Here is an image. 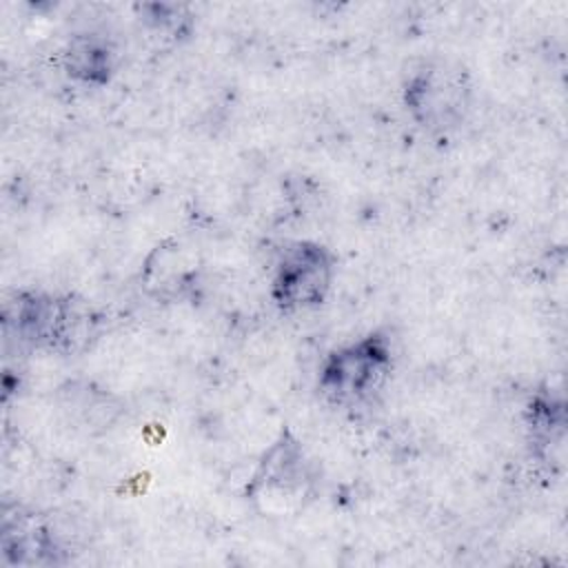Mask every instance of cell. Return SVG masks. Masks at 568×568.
<instances>
[{"instance_id":"obj_1","label":"cell","mask_w":568,"mask_h":568,"mask_svg":"<svg viewBox=\"0 0 568 568\" xmlns=\"http://www.w3.org/2000/svg\"><path fill=\"white\" fill-rule=\"evenodd\" d=\"M393 371V348L382 333H368L326 355L317 390L337 408H366L386 388Z\"/></svg>"},{"instance_id":"obj_2","label":"cell","mask_w":568,"mask_h":568,"mask_svg":"<svg viewBox=\"0 0 568 568\" xmlns=\"http://www.w3.org/2000/svg\"><path fill=\"white\" fill-rule=\"evenodd\" d=\"M404 106L408 115L433 135H446L466 120L473 98L468 71L446 58L422 60L404 80Z\"/></svg>"},{"instance_id":"obj_3","label":"cell","mask_w":568,"mask_h":568,"mask_svg":"<svg viewBox=\"0 0 568 568\" xmlns=\"http://www.w3.org/2000/svg\"><path fill=\"white\" fill-rule=\"evenodd\" d=\"M7 322L13 324L20 342L69 353L89 339L95 320L91 308L71 295L27 291L16 295V302L7 308Z\"/></svg>"},{"instance_id":"obj_4","label":"cell","mask_w":568,"mask_h":568,"mask_svg":"<svg viewBox=\"0 0 568 568\" xmlns=\"http://www.w3.org/2000/svg\"><path fill=\"white\" fill-rule=\"evenodd\" d=\"M335 255L313 240L291 242L277 257L271 277V297L282 313H302L322 306L333 288Z\"/></svg>"},{"instance_id":"obj_5","label":"cell","mask_w":568,"mask_h":568,"mask_svg":"<svg viewBox=\"0 0 568 568\" xmlns=\"http://www.w3.org/2000/svg\"><path fill=\"white\" fill-rule=\"evenodd\" d=\"M311 470L300 439L291 430H282L262 455L248 486L246 497L264 510L282 513L302 504L311 493Z\"/></svg>"},{"instance_id":"obj_6","label":"cell","mask_w":568,"mask_h":568,"mask_svg":"<svg viewBox=\"0 0 568 568\" xmlns=\"http://www.w3.org/2000/svg\"><path fill=\"white\" fill-rule=\"evenodd\" d=\"M62 64L69 78L87 87H104L115 71V53L95 33L73 36L64 49Z\"/></svg>"},{"instance_id":"obj_7","label":"cell","mask_w":568,"mask_h":568,"mask_svg":"<svg viewBox=\"0 0 568 568\" xmlns=\"http://www.w3.org/2000/svg\"><path fill=\"white\" fill-rule=\"evenodd\" d=\"M2 550L13 564H55V552H60L49 528L33 517H18L16 521L4 519Z\"/></svg>"},{"instance_id":"obj_8","label":"cell","mask_w":568,"mask_h":568,"mask_svg":"<svg viewBox=\"0 0 568 568\" xmlns=\"http://www.w3.org/2000/svg\"><path fill=\"white\" fill-rule=\"evenodd\" d=\"M528 430L537 446L561 442L564 435V404L552 395H537L528 404Z\"/></svg>"}]
</instances>
